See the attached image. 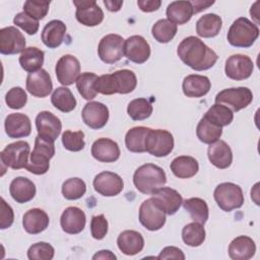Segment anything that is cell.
<instances>
[{
    "instance_id": "836d02e7",
    "label": "cell",
    "mask_w": 260,
    "mask_h": 260,
    "mask_svg": "<svg viewBox=\"0 0 260 260\" xmlns=\"http://www.w3.org/2000/svg\"><path fill=\"white\" fill-rule=\"evenodd\" d=\"M222 20L220 16L214 13H208L201 16L196 22V32L201 38H213L221 29Z\"/></svg>"
},
{
    "instance_id": "680465c9",
    "label": "cell",
    "mask_w": 260,
    "mask_h": 260,
    "mask_svg": "<svg viewBox=\"0 0 260 260\" xmlns=\"http://www.w3.org/2000/svg\"><path fill=\"white\" fill-rule=\"evenodd\" d=\"M92 259H117V257L109 250H102L94 254L92 256Z\"/></svg>"
},
{
    "instance_id": "9a60e30c",
    "label": "cell",
    "mask_w": 260,
    "mask_h": 260,
    "mask_svg": "<svg viewBox=\"0 0 260 260\" xmlns=\"http://www.w3.org/2000/svg\"><path fill=\"white\" fill-rule=\"evenodd\" d=\"M38 135L54 142L61 133L62 123L60 119L49 111H43L36 117Z\"/></svg>"
},
{
    "instance_id": "1f68e13d",
    "label": "cell",
    "mask_w": 260,
    "mask_h": 260,
    "mask_svg": "<svg viewBox=\"0 0 260 260\" xmlns=\"http://www.w3.org/2000/svg\"><path fill=\"white\" fill-rule=\"evenodd\" d=\"M167 16L175 24H185L194 14L191 1H174L167 7Z\"/></svg>"
},
{
    "instance_id": "f1b7e54d",
    "label": "cell",
    "mask_w": 260,
    "mask_h": 260,
    "mask_svg": "<svg viewBox=\"0 0 260 260\" xmlns=\"http://www.w3.org/2000/svg\"><path fill=\"white\" fill-rule=\"evenodd\" d=\"M256 252L255 242L247 236L235 238L229 246V256L233 260L251 259Z\"/></svg>"
},
{
    "instance_id": "30bf717a",
    "label": "cell",
    "mask_w": 260,
    "mask_h": 260,
    "mask_svg": "<svg viewBox=\"0 0 260 260\" xmlns=\"http://www.w3.org/2000/svg\"><path fill=\"white\" fill-rule=\"evenodd\" d=\"M139 221L148 231H158L166 223V212L152 198L146 199L139 207Z\"/></svg>"
},
{
    "instance_id": "277c9868",
    "label": "cell",
    "mask_w": 260,
    "mask_h": 260,
    "mask_svg": "<svg viewBox=\"0 0 260 260\" xmlns=\"http://www.w3.org/2000/svg\"><path fill=\"white\" fill-rule=\"evenodd\" d=\"M55 154L54 142L37 136L35 147L29 154V160L25 169L35 175H44L49 171L50 159Z\"/></svg>"
},
{
    "instance_id": "60d3db41",
    "label": "cell",
    "mask_w": 260,
    "mask_h": 260,
    "mask_svg": "<svg viewBox=\"0 0 260 260\" xmlns=\"http://www.w3.org/2000/svg\"><path fill=\"white\" fill-rule=\"evenodd\" d=\"M177 24L173 23L168 18H162L152 25L151 34L155 41L161 44H167L174 39L177 34Z\"/></svg>"
},
{
    "instance_id": "ee69618b",
    "label": "cell",
    "mask_w": 260,
    "mask_h": 260,
    "mask_svg": "<svg viewBox=\"0 0 260 260\" xmlns=\"http://www.w3.org/2000/svg\"><path fill=\"white\" fill-rule=\"evenodd\" d=\"M152 105L145 98H138L131 101L127 107V113L132 120L141 121L152 114Z\"/></svg>"
},
{
    "instance_id": "d4e9b609",
    "label": "cell",
    "mask_w": 260,
    "mask_h": 260,
    "mask_svg": "<svg viewBox=\"0 0 260 260\" xmlns=\"http://www.w3.org/2000/svg\"><path fill=\"white\" fill-rule=\"evenodd\" d=\"M211 82L207 76L199 74H190L183 80V92L188 98H201L208 93Z\"/></svg>"
},
{
    "instance_id": "74e56055",
    "label": "cell",
    "mask_w": 260,
    "mask_h": 260,
    "mask_svg": "<svg viewBox=\"0 0 260 260\" xmlns=\"http://www.w3.org/2000/svg\"><path fill=\"white\" fill-rule=\"evenodd\" d=\"M221 134L222 128L213 124L205 117H202L196 127V135L198 139L206 144H211L219 140Z\"/></svg>"
},
{
    "instance_id": "4fadbf2b",
    "label": "cell",
    "mask_w": 260,
    "mask_h": 260,
    "mask_svg": "<svg viewBox=\"0 0 260 260\" xmlns=\"http://www.w3.org/2000/svg\"><path fill=\"white\" fill-rule=\"evenodd\" d=\"M73 4L76 6V19L81 24L85 26H95L104 20V12L95 1L74 0Z\"/></svg>"
},
{
    "instance_id": "ac0fdd59",
    "label": "cell",
    "mask_w": 260,
    "mask_h": 260,
    "mask_svg": "<svg viewBox=\"0 0 260 260\" xmlns=\"http://www.w3.org/2000/svg\"><path fill=\"white\" fill-rule=\"evenodd\" d=\"M124 55L136 64H142L150 57V46L141 36H131L125 41Z\"/></svg>"
},
{
    "instance_id": "e0dca14e",
    "label": "cell",
    "mask_w": 260,
    "mask_h": 260,
    "mask_svg": "<svg viewBox=\"0 0 260 260\" xmlns=\"http://www.w3.org/2000/svg\"><path fill=\"white\" fill-rule=\"evenodd\" d=\"M55 71L56 77L62 85H71L79 76L80 63L76 57L67 54L58 60Z\"/></svg>"
},
{
    "instance_id": "8fae6325",
    "label": "cell",
    "mask_w": 260,
    "mask_h": 260,
    "mask_svg": "<svg viewBox=\"0 0 260 260\" xmlns=\"http://www.w3.org/2000/svg\"><path fill=\"white\" fill-rule=\"evenodd\" d=\"M125 40L115 34H110L102 38L98 47V53L101 60L107 64L118 62L124 56Z\"/></svg>"
},
{
    "instance_id": "8d00e7d4",
    "label": "cell",
    "mask_w": 260,
    "mask_h": 260,
    "mask_svg": "<svg viewBox=\"0 0 260 260\" xmlns=\"http://www.w3.org/2000/svg\"><path fill=\"white\" fill-rule=\"evenodd\" d=\"M52 105L63 113H69L76 107V100L71 90L65 86L57 87L51 96Z\"/></svg>"
},
{
    "instance_id": "d590c367",
    "label": "cell",
    "mask_w": 260,
    "mask_h": 260,
    "mask_svg": "<svg viewBox=\"0 0 260 260\" xmlns=\"http://www.w3.org/2000/svg\"><path fill=\"white\" fill-rule=\"evenodd\" d=\"M150 128L138 126L133 127L126 133L125 136V144L128 150L131 152H144L145 149V141L147 134Z\"/></svg>"
},
{
    "instance_id": "ffe728a7",
    "label": "cell",
    "mask_w": 260,
    "mask_h": 260,
    "mask_svg": "<svg viewBox=\"0 0 260 260\" xmlns=\"http://www.w3.org/2000/svg\"><path fill=\"white\" fill-rule=\"evenodd\" d=\"M25 83L27 91L36 98H46L53 90L51 77L45 69L28 73Z\"/></svg>"
},
{
    "instance_id": "cb8c5ba5",
    "label": "cell",
    "mask_w": 260,
    "mask_h": 260,
    "mask_svg": "<svg viewBox=\"0 0 260 260\" xmlns=\"http://www.w3.org/2000/svg\"><path fill=\"white\" fill-rule=\"evenodd\" d=\"M92 156L102 162H114L120 157V148L116 141L99 138L91 145Z\"/></svg>"
},
{
    "instance_id": "e575fe53",
    "label": "cell",
    "mask_w": 260,
    "mask_h": 260,
    "mask_svg": "<svg viewBox=\"0 0 260 260\" xmlns=\"http://www.w3.org/2000/svg\"><path fill=\"white\" fill-rule=\"evenodd\" d=\"M44 52L37 47L25 48L20 54L19 64L23 70L28 73L37 72L42 69L44 64Z\"/></svg>"
},
{
    "instance_id": "52a82bcc",
    "label": "cell",
    "mask_w": 260,
    "mask_h": 260,
    "mask_svg": "<svg viewBox=\"0 0 260 260\" xmlns=\"http://www.w3.org/2000/svg\"><path fill=\"white\" fill-rule=\"evenodd\" d=\"M253 101L251 89L245 86L225 88L215 96V104L228 107L232 112H238L248 107Z\"/></svg>"
},
{
    "instance_id": "8992f818",
    "label": "cell",
    "mask_w": 260,
    "mask_h": 260,
    "mask_svg": "<svg viewBox=\"0 0 260 260\" xmlns=\"http://www.w3.org/2000/svg\"><path fill=\"white\" fill-rule=\"evenodd\" d=\"M213 196L219 208L226 212L240 208L244 204V195L241 187L231 182L217 185Z\"/></svg>"
},
{
    "instance_id": "bcb514c9",
    "label": "cell",
    "mask_w": 260,
    "mask_h": 260,
    "mask_svg": "<svg viewBox=\"0 0 260 260\" xmlns=\"http://www.w3.org/2000/svg\"><path fill=\"white\" fill-rule=\"evenodd\" d=\"M54 254L55 250L53 246L46 242L36 243L27 250V258L29 260H51Z\"/></svg>"
},
{
    "instance_id": "f5cc1de1",
    "label": "cell",
    "mask_w": 260,
    "mask_h": 260,
    "mask_svg": "<svg viewBox=\"0 0 260 260\" xmlns=\"http://www.w3.org/2000/svg\"><path fill=\"white\" fill-rule=\"evenodd\" d=\"M0 210V229L5 230L10 228L14 220V213L11 206L7 204L3 198H1Z\"/></svg>"
},
{
    "instance_id": "9f6ffc18",
    "label": "cell",
    "mask_w": 260,
    "mask_h": 260,
    "mask_svg": "<svg viewBox=\"0 0 260 260\" xmlns=\"http://www.w3.org/2000/svg\"><path fill=\"white\" fill-rule=\"evenodd\" d=\"M214 2L213 1H191V4L193 6L194 9V13H198L206 8H208L209 6H211Z\"/></svg>"
},
{
    "instance_id": "7bdbcfd3",
    "label": "cell",
    "mask_w": 260,
    "mask_h": 260,
    "mask_svg": "<svg viewBox=\"0 0 260 260\" xmlns=\"http://www.w3.org/2000/svg\"><path fill=\"white\" fill-rule=\"evenodd\" d=\"M98 77L92 72H83L81 73L76 80V88L79 94L84 100H92L95 98L98 91L95 89V82Z\"/></svg>"
},
{
    "instance_id": "f6af8a7d",
    "label": "cell",
    "mask_w": 260,
    "mask_h": 260,
    "mask_svg": "<svg viewBox=\"0 0 260 260\" xmlns=\"http://www.w3.org/2000/svg\"><path fill=\"white\" fill-rule=\"evenodd\" d=\"M86 192V185L79 178H70L62 185V194L67 200H76L81 198Z\"/></svg>"
},
{
    "instance_id": "603a6c76",
    "label": "cell",
    "mask_w": 260,
    "mask_h": 260,
    "mask_svg": "<svg viewBox=\"0 0 260 260\" xmlns=\"http://www.w3.org/2000/svg\"><path fill=\"white\" fill-rule=\"evenodd\" d=\"M5 132L10 138L26 137L31 132L29 118L21 113L9 114L4 122Z\"/></svg>"
},
{
    "instance_id": "f546056e",
    "label": "cell",
    "mask_w": 260,
    "mask_h": 260,
    "mask_svg": "<svg viewBox=\"0 0 260 260\" xmlns=\"http://www.w3.org/2000/svg\"><path fill=\"white\" fill-rule=\"evenodd\" d=\"M9 193L17 203H25L35 197L36 186L25 177H16L10 183Z\"/></svg>"
},
{
    "instance_id": "484cf974",
    "label": "cell",
    "mask_w": 260,
    "mask_h": 260,
    "mask_svg": "<svg viewBox=\"0 0 260 260\" xmlns=\"http://www.w3.org/2000/svg\"><path fill=\"white\" fill-rule=\"evenodd\" d=\"M209 161L218 169H228L233 161V152L229 144L223 140L211 143L207 150Z\"/></svg>"
},
{
    "instance_id": "7c38bea8",
    "label": "cell",
    "mask_w": 260,
    "mask_h": 260,
    "mask_svg": "<svg viewBox=\"0 0 260 260\" xmlns=\"http://www.w3.org/2000/svg\"><path fill=\"white\" fill-rule=\"evenodd\" d=\"M254 63L250 57L243 54H235L225 61V75L234 80H244L251 76Z\"/></svg>"
},
{
    "instance_id": "4dcf8cb0",
    "label": "cell",
    "mask_w": 260,
    "mask_h": 260,
    "mask_svg": "<svg viewBox=\"0 0 260 260\" xmlns=\"http://www.w3.org/2000/svg\"><path fill=\"white\" fill-rule=\"evenodd\" d=\"M66 34V25L63 21L53 19L49 21L42 31V41L44 45L50 49L59 47L64 40Z\"/></svg>"
},
{
    "instance_id": "4316f807",
    "label": "cell",
    "mask_w": 260,
    "mask_h": 260,
    "mask_svg": "<svg viewBox=\"0 0 260 260\" xmlns=\"http://www.w3.org/2000/svg\"><path fill=\"white\" fill-rule=\"evenodd\" d=\"M119 250L128 256L140 253L144 247V239L140 233L132 230L122 232L117 239Z\"/></svg>"
},
{
    "instance_id": "c3c4849f",
    "label": "cell",
    "mask_w": 260,
    "mask_h": 260,
    "mask_svg": "<svg viewBox=\"0 0 260 260\" xmlns=\"http://www.w3.org/2000/svg\"><path fill=\"white\" fill-rule=\"evenodd\" d=\"M50 1L27 0L23 4V11L30 17L40 20L43 19L49 11Z\"/></svg>"
},
{
    "instance_id": "9c48e42d",
    "label": "cell",
    "mask_w": 260,
    "mask_h": 260,
    "mask_svg": "<svg viewBox=\"0 0 260 260\" xmlns=\"http://www.w3.org/2000/svg\"><path fill=\"white\" fill-rule=\"evenodd\" d=\"M173 148L174 137L171 132L150 128L145 141V149L148 153L156 157H162L169 155Z\"/></svg>"
},
{
    "instance_id": "d6986e66",
    "label": "cell",
    "mask_w": 260,
    "mask_h": 260,
    "mask_svg": "<svg viewBox=\"0 0 260 260\" xmlns=\"http://www.w3.org/2000/svg\"><path fill=\"white\" fill-rule=\"evenodd\" d=\"M82 120L91 129L103 128L109 120V109L99 102L87 103L81 112Z\"/></svg>"
},
{
    "instance_id": "5b68a950",
    "label": "cell",
    "mask_w": 260,
    "mask_h": 260,
    "mask_svg": "<svg viewBox=\"0 0 260 260\" xmlns=\"http://www.w3.org/2000/svg\"><path fill=\"white\" fill-rule=\"evenodd\" d=\"M259 37V28L256 23L246 17H239L230 26L228 41L237 48L251 47Z\"/></svg>"
},
{
    "instance_id": "5bb4252c",
    "label": "cell",
    "mask_w": 260,
    "mask_h": 260,
    "mask_svg": "<svg viewBox=\"0 0 260 260\" xmlns=\"http://www.w3.org/2000/svg\"><path fill=\"white\" fill-rule=\"evenodd\" d=\"M25 49L24 36L14 26L0 29V53L3 55H14L22 53Z\"/></svg>"
},
{
    "instance_id": "681fc988",
    "label": "cell",
    "mask_w": 260,
    "mask_h": 260,
    "mask_svg": "<svg viewBox=\"0 0 260 260\" xmlns=\"http://www.w3.org/2000/svg\"><path fill=\"white\" fill-rule=\"evenodd\" d=\"M27 102V95L23 88L15 86L10 88L5 95V103L8 108L13 110L21 109L25 106Z\"/></svg>"
},
{
    "instance_id": "ba28073f",
    "label": "cell",
    "mask_w": 260,
    "mask_h": 260,
    "mask_svg": "<svg viewBox=\"0 0 260 260\" xmlns=\"http://www.w3.org/2000/svg\"><path fill=\"white\" fill-rule=\"evenodd\" d=\"M29 144L26 141H16L8 144L0 153L2 166L12 170H19L26 167L29 155Z\"/></svg>"
},
{
    "instance_id": "7a4b0ae2",
    "label": "cell",
    "mask_w": 260,
    "mask_h": 260,
    "mask_svg": "<svg viewBox=\"0 0 260 260\" xmlns=\"http://www.w3.org/2000/svg\"><path fill=\"white\" fill-rule=\"evenodd\" d=\"M137 85V78L133 71L129 69L117 70L111 74H104L98 77L95 89L102 94L129 93L132 92Z\"/></svg>"
},
{
    "instance_id": "11a10c76",
    "label": "cell",
    "mask_w": 260,
    "mask_h": 260,
    "mask_svg": "<svg viewBox=\"0 0 260 260\" xmlns=\"http://www.w3.org/2000/svg\"><path fill=\"white\" fill-rule=\"evenodd\" d=\"M137 5L144 12H152L157 10L160 7L161 1L160 0H138Z\"/></svg>"
},
{
    "instance_id": "ab89813d",
    "label": "cell",
    "mask_w": 260,
    "mask_h": 260,
    "mask_svg": "<svg viewBox=\"0 0 260 260\" xmlns=\"http://www.w3.org/2000/svg\"><path fill=\"white\" fill-rule=\"evenodd\" d=\"M183 242L190 247H198L205 241V230L202 223L194 221L186 224L182 230Z\"/></svg>"
},
{
    "instance_id": "f35d334b",
    "label": "cell",
    "mask_w": 260,
    "mask_h": 260,
    "mask_svg": "<svg viewBox=\"0 0 260 260\" xmlns=\"http://www.w3.org/2000/svg\"><path fill=\"white\" fill-rule=\"evenodd\" d=\"M182 204L184 206V209L189 212L191 218L194 221L200 222L202 224L207 221L209 210L207 203L203 199L198 197H192L183 201Z\"/></svg>"
},
{
    "instance_id": "3957f363",
    "label": "cell",
    "mask_w": 260,
    "mask_h": 260,
    "mask_svg": "<svg viewBox=\"0 0 260 260\" xmlns=\"http://www.w3.org/2000/svg\"><path fill=\"white\" fill-rule=\"evenodd\" d=\"M135 188L143 194H153L167 183L165 171L153 164L140 166L133 175Z\"/></svg>"
},
{
    "instance_id": "7402d4cb",
    "label": "cell",
    "mask_w": 260,
    "mask_h": 260,
    "mask_svg": "<svg viewBox=\"0 0 260 260\" xmlns=\"http://www.w3.org/2000/svg\"><path fill=\"white\" fill-rule=\"evenodd\" d=\"M86 222L85 213L82 209L76 206L67 207L60 218L62 230L70 235H76L83 231Z\"/></svg>"
},
{
    "instance_id": "db71d44e",
    "label": "cell",
    "mask_w": 260,
    "mask_h": 260,
    "mask_svg": "<svg viewBox=\"0 0 260 260\" xmlns=\"http://www.w3.org/2000/svg\"><path fill=\"white\" fill-rule=\"evenodd\" d=\"M157 259H179V260H184L185 255L182 252L181 249L174 247V246H168L164 248L159 255L157 256Z\"/></svg>"
},
{
    "instance_id": "7dc6e473",
    "label": "cell",
    "mask_w": 260,
    "mask_h": 260,
    "mask_svg": "<svg viewBox=\"0 0 260 260\" xmlns=\"http://www.w3.org/2000/svg\"><path fill=\"white\" fill-rule=\"evenodd\" d=\"M62 143L64 148L69 151H80L85 145L84 133L82 131L66 130L62 134Z\"/></svg>"
},
{
    "instance_id": "f907efd6",
    "label": "cell",
    "mask_w": 260,
    "mask_h": 260,
    "mask_svg": "<svg viewBox=\"0 0 260 260\" xmlns=\"http://www.w3.org/2000/svg\"><path fill=\"white\" fill-rule=\"evenodd\" d=\"M13 23L22 28L28 35H35L39 29V20L30 17L24 11L19 12L14 16Z\"/></svg>"
},
{
    "instance_id": "d6a6232c",
    "label": "cell",
    "mask_w": 260,
    "mask_h": 260,
    "mask_svg": "<svg viewBox=\"0 0 260 260\" xmlns=\"http://www.w3.org/2000/svg\"><path fill=\"white\" fill-rule=\"evenodd\" d=\"M172 173L180 179H189L195 176L199 170L198 161L189 155H181L174 158L171 162Z\"/></svg>"
},
{
    "instance_id": "816d5d0a",
    "label": "cell",
    "mask_w": 260,
    "mask_h": 260,
    "mask_svg": "<svg viewBox=\"0 0 260 260\" xmlns=\"http://www.w3.org/2000/svg\"><path fill=\"white\" fill-rule=\"evenodd\" d=\"M90 231L92 238L95 240H102L106 237L108 233V220L104 214L94 215L91 217Z\"/></svg>"
},
{
    "instance_id": "6da1fadb",
    "label": "cell",
    "mask_w": 260,
    "mask_h": 260,
    "mask_svg": "<svg viewBox=\"0 0 260 260\" xmlns=\"http://www.w3.org/2000/svg\"><path fill=\"white\" fill-rule=\"evenodd\" d=\"M177 54L190 68L203 71L211 68L217 61V54L206 46L199 38L190 36L185 38L178 46Z\"/></svg>"
},
{
    "instance_id": "2e32d148",
    "label": "cell",
    "mask_w": 260,
    "mask_h": 260,
    "mask_svg": "<svg viewBox=\"0 0 260 260\" xmlns=\"http://www.w3.org/2000/svg\"><path fill=\"white\" fill-rule=\"evenodd\" d=\"M93 188L99 194L112 197L122 192L124 188V182L118 174L105 171L94 177Z\"/></svg>"
},
{
    "instance_id": "b9f144b4",
    "label": "cell",
    "mask_w": 260,
    "mask_h": 260,
    "mask_svg": "<svg viewBox=\"0 0 260 260\" xmlns=\"http://www.w3.org/2000/svg\"><path fill=\"white\" fill-rule=\"evenodd\" d=\"M203 117L222 128L233 122L234 114L228 107L220 104H214L208 109Z\"/></svg>"
},
{
    "instance_id": "6f0895ef",
    "label": "cell",
    "mask_w": 260,
    "mask_h": 260,
    "mask_svg": "<svg viewBox=\"0 0 260 260\" xmlns=\"http://www.w3.org/2000/svg\"><path fill=\"white\" fill-rule=\"evenodd\" d=\"M105 6L109 11L116 12L121 9V6L123 5V1H112V0H105L104 1Z\"/></svg>"
},
{
    "instance_id": "44dd1931",
    "label": "cell",
    "mask_w": 260,
    "mask_h": 260,
    "mask_svg": "<svg viewBox=\"0 0 260 260\" xmlns=\"http://www.w3.org/2000/svg\"><path fill=\"white\" fill-rule=\"evenodd\" d=\"M155 203L166 212V214L174 215L183 203L181 194L172 188L162 187L152 194L151 197Z\"/></svg>"
},
{
    "instance_id": "83f0119b",
    "label": "cell",
    "mask_w": 260,
    "mask_h": 260,
    "mask_svg": "<svg viewBox=\"0 0 260 260\" xmlns=\"http://www.w3.org/2000/svg\"><path fill=\"white\" fill-rule=\"evenodd\" d=\"M50 219L48 214L40 208L27 210L22 217V225L26 233L37 235L45 231L49 225Z\"/></svg>"
}]
</instances>
